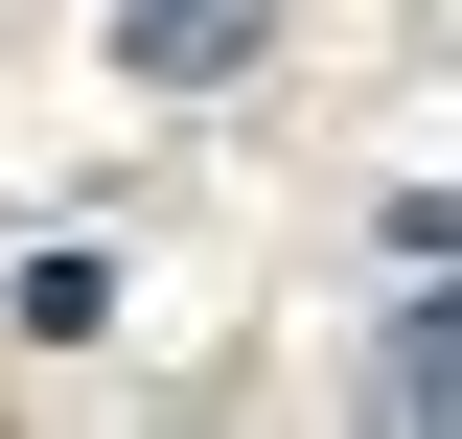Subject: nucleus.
<instances>
[{
    "label": "nucleus",
    "instance_id": "nucleus-1",
    "mask_svg": "<svg viewBox=\"0 0 462 439\" xmlns=\"http://www.w3.org/2000/svg\"><path fill=\"white\" fill-rule=\"evenodd\" d=\"M116 47L185 93V70H231V47H254V0H116Z\"/></svg>",
    "mask_w": 462,
    "mask_h": 439
},
{
    "label": "nucleus",
    "instance_id": "nucleus-2",
    "mask_svg": "<svg viewBox=\"0 0 462 439\" xmlns=\"http://www.w3.org/2000/svg\"><path fill=\"white\" fill-rule=\"evenodd\" d=\"M393 416H416V439H462V277L393 324Z\"/></svg>",
    "mask_w": 462,
    "mask_h": 439
}]
</instances>
